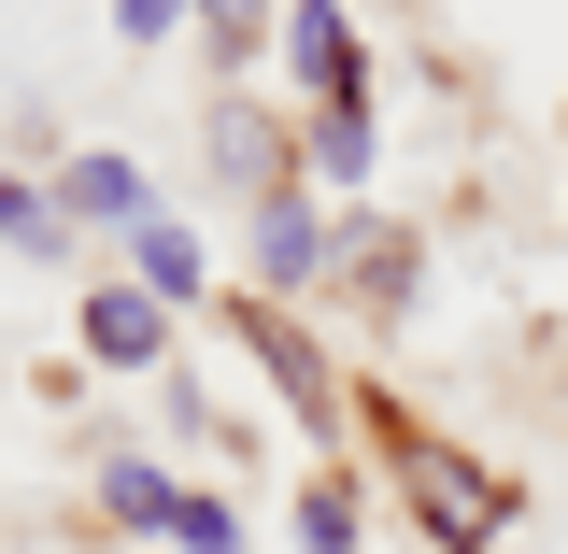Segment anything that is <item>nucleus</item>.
<instances>
[{
	"mask_svg": "<svg viewBox=\"0 0 568 554\" xmlns=\"http://www.w3.org/2000/svg\"><path fill=\"white\" fill-rule=\"evenodd\" d=\"M298 541H313V554H355V541H369V512H355L342 470H313V484H298Z\"/></svg>",
	"mask_w": 568,
	"mask_h": 554,
	"instance_id": "obj_14",
	"label": "nucleus"
},
{
	"mask_svg": "<svg viewBox=\"0 0 568 554\" xmlns=\"http://www.w3.org/2000/svg\"><path fill=\"white\" fill-rule=\"evenodd\" d=\"M256 228V299H313V284L342 271V213L313 200V185H271V200H242Z\"/></svg>",
	"mask_w": 568,
	"mask_h": 554,
	"instance_id": "obj_2",
	"label": "nucleus"
},
{
	"mask_svg": "<svg viewBox=\"0 0 568 554\" xmlns=\"http://www.w3.org/2000/svg\"><path fill=\"white\" fill-rule=\"evenodd\" d=\"M0 242H14V256H71V228H58V200H43V185H29L14 157H0Z\"/></svg>",
	"mask_w": 568,
	"mask_h": 554,
	"instance_id": "obj_12",
	"label": "nucleus"
},
{
	"mask_svg": "<svg viewBox=\"0 0 568 554\" xmlns=\"http://www.w3.org/2000/svg\"><path fill=\"white\" fill-rule=\"evenodd\" d=\"M384 470H398V497H413V526H426V554H484L497 526H511V470H484L469 441H440V426H413L398 399H384Z\"/></svg>",
	"mask_w": 568,
	"mask_h": 554,
	"instance_id": "obj_1",
	"label": "nucleus"
},
{
	"mask_svg": "<svg viewBox=\"0 0 568 554\" xmlns=\"http://www.w3.org/2000/svg\"><path fill=\"white\" fill-rule=\"evenodd\" d=\"M213 171H227V185H242V200H271V185H298V142H284V114L271 100H242V85H227V100H213Z\"/></svg>",
	"mask_w": 568,
	"mask_h": 554,
	"instance_id": "obj_4",
	"label": "nucleus"
},
{
	"mask_svg": "<svg viewBox=\"0 0 568 554\" xmlns=\"http://www.w3.org/2000/svg\"><path fill=\"white\" fill-rule=\"evenodd\" d=\"M284 71L313 114H369V58H355V14L342 0H284Z\"/></svg>",
	"mask_w": 568,
	"mask_h": 554,
	"instance_id": "obj_3",
	"label": "nucleus"
},
{
	"mask_svg": "<svg viewBox=\"0 0 568 554\" xmlns=\"http://www.w3.org/2000/svg\"><path fill=\"white\" fill-rule=\"evenodd\" d=\"M242 342H256V370L284 384V413H298V426H342V384H327V355L298 342L284 313H242Z\"/></svg>",
	"mask_w": 568,
	"mask_h": 554,
	"instance_id": "obj_8",
	"label": "nucleus"
},
{
	"mask_svg": "<svg viewBox=\"0 0 568 554\" xmlns=\"http://www.w3.org/2000/svg\"><path fill=\"white\" fill-rule=\"evenodd\" d=\"M129 284H142V299H171V313H185V299H200V228H185V213H142V228H129Z\"/></svg>",
	"mask_w": 568,
	"mask_h": 554,
	"instance_id": "obj_10",
	"label": "nucleus"
},
{
	"mask_svg": "<svg viewBox=\"0 0 568 554\" xmlns=\"http://www.w3.org/2000/svg\"><path fill=\"white\" fill-rule=\"evenodd\" d=\"M327 284H355V313H398L426 284V256H413V228H384V213H342V271Z\"/></svg>",
	"mask_w": 568,
	"mask_h": 554,
	"instance_id": "obj_5",
	"label": "nucleus"
},
{
	"mask_svg": "<svg viewBox=\"0 0 568 554\" xmlns=\"http://www.w3.org/2000/svg\"><path fill=\"white\" fill-rule=\"evenodd\" d=\"M171 470L142 455V441H100V526H142V541H171Z\"/></svg>",
	"mask_w": 568,
	"mask_h": 554,
	"instance_id": "obj_9",
	"label": "nucleus"
},
{
	"mask_svg": "<svg viewBox=\"0 0 568 554\" xmlns=\"http://www.w3.org/2000/svg\"><path fill=\"white\" fill-rule=\"evenodd\" d=\"M369 157H384L369 114H313V129H298V171H327V185H369Z\"/></svg>",
	"mask_w": 568,
	"mask_h": 554,
	"instance_id": "obj_11",
	"label": "nucleus"
},
{
	"mask_svg": "<svg viewBox=\"0 0 568 554\" xmlns=\"http://www.w3.org/2000/svg\"><path fill=\"white\" fill-rule=\"evenodd\" d=\"M185 14H200V43H213L227 71L256 58V43H284V0H185Z\"/></svg>",
	"mask_w": 568,
	"mask_h": 554,
	"instance_id": "obj_13",
	"label": "nucleus"
},
{
	"mask_svg": "<svg viewBox=\"0 0 568 554\" xmlns=\"http://www.w3.org/2000/svg\"><path fill=\"white\" fill-rule=\"evenodd\" d=\"M171 29H200L185 0H114V43H171Z\"/></svg>",
	"mask_w": 568,
	"mask_h": 554,
	"instance_id": "obj_16",
	"label": "nucleus"
},
{
	"mask_svg": "<svg viewBox=\"0 0 568 554\" xmlns=\"http://www.w3.org/2000/svg\"><path fill=\"white\" fill-rule=\"evenodd\" d=\"M171 541H185V554H242V512L185 484V497H171Z\"/></svg>",
	"mask_w": 568,
	"mask_h": 554,
	"instance_id": "obj_15",
	"label": "nucleus"
},
{
	"mask_svg": "<svg viewBox=\"0 0 568 554\" xmlns=\"http://www.w3.org/2000/svg\"><path fill=\"white\" fill-rule=\"evenodd\" d=\"M43 200H58V228H142L156 185H142L129 157H58V171H43Z\"/></svg>",
	"mask_w": 568,
	"mask_h": 554,
	"instance_id": "obj_6",
	"label": "nucleus"
},
{
	"mask_svg": "<svg viewBox=\"0 0 568 554\" xmlns=\"http://www.w3.org/2000/svg\"><path fill=\"white\" fill-rule=\"evenodd\" d=\"M85 355H100V370H156V355H171V299L100 284V299H85Z\"/></svg>",
	"mask_w": 568,
	"mask_h": 554,
	"instance_id": "obj_7",
	"label": "nucleus"
}]
</instances>
